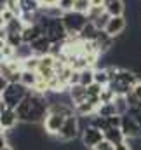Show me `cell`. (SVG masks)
I'll list each match as a JSON object with an SVG mask.
<instances>
[{
    "instance_id": "cell-4",
    "label": "cell",
    "mask_w": 141,
    "mask_h": 150,
    "mask_svg": "<svg viewBox=\"0 0 141 150\" xmlns=\"http://www.w3.org/2000/svg\"><path fill=\"white\" fill-rule=\"evenodd\" d=\"M63 25L68 32V35H78L82 32V28L89 23V16L78 11H68L63 14Z\"/></svg>"
},
{
    "instance_id": "cell-10",
    "label": "cell",
    "mask_w": 141,
    "mask_h": 150,
    "mask_svg": "<svg viewBox=\"0 0 141 150\" xmlns=\"http://www.w3.org/2000/svg\"><path fill=\"white\" fill-rule=\"evenodd\" d=\"M42 35H44V33H42V28H40L38 23H35V25H25V28H23V32H21L23 42H26V44L35 42L37 38H40Z\"/></svg>"
},
{
    "instance_id": "cell-34",
    "label": "cell",
    "mask_w": 141,
    "mask_h": 150,
    "mask_svg": "<svg viewBox=\"0 0 141 150\" xmlns=\"http://www.w3.org/2000/svg\"><path fill=\"white\" fill-rule=\"evenodd\" d=\"M115 150H134V149H133V145L129 143V140H124V142H120V143L115 145Z\"/></svg>"
},
{
    "instance_id": "cell-8",
    "label": "cell",
    "mask_w": 141,
    "mask_h": 150,
    "mask_svg": "<svg viewBox=\"0 0 141 150\" xmlns=\"http://www.w3.org/2000/svg\"><path fill=\"white\" fill-rule=\"evenodd\" d=\"M127 30V19L125 16H111L108 25L105 26V32L108 35H111L113 38H118L120 35H124V32Z\"/></svg>"
},
{
    "instance_id": "cell-17",
    "label": "cell",
    "mask_w": 141,
    "mask_h": 150,
    "mask_svg": "<svg viewBox=\"0 0 141 150\" xmlns=\"http://www.w3.org/2000/svg\"><path fill=\"white\" fill-rule=\"evenodd\" d=\"M98 35V28H96V25L92 23V21H89L84 28H82V32L78 33V38L82 40V42H85V40H94Z\"/></svg>"
},
{
    "instance_id": "cell-24",
    "label": "cell",
    "mask_w": 141,
    "mask_h": 150,
    "mask_svg": "<svg viewBox=\"0 0 141 150\" xmlns=\"http://www.w3.org/2000/svg\"><path fill=\"white\" fill-rule=\"evenodd\" d=\"M94 74H96V68H85L80 72V84L82 86H91L94 84Z\"/></svg>"
},
{
    "instance_id": "cell-39",
    "label": "cell",
    "mask_w": 141,
    "mask_h": 150,
    "mask_svg": "<svg viewBox=\"0 0 141 150\" xmlns=\"http://www.w3.org/2000/svg\"><path fill=\"white\" fill-rule=\"evenodd\" d=\"M7 84H9V82H7V80H5V79L0 75V91H2V93H4V89L7 87Z\"/></svg>"
},
{
    "instance_id": "cell-11",
    "label": "cell",
    "mask_w": 141,
    "mask_h": 150,
    "mask_svg": "<svg viewBox=\"0 0 141 150\" xmlns=\"http://www.w3.org/2000/svg\"><path fill=\"white\" fill-rule=\"evenodd\" d=\"M68 94H70L71 101H73V107L78 105V103H84L87 101V87L82 86V84H75L68 89Z\"/></svg>"
},
{
    "instance_id": "cell-38",
    "label": "cell",
    "mask_w": 141,
    "mask_h": 150,
    "mask_svg": "<svg viewBox=\"0 0 141 150\" xmlns=\"http://www.w3.org/2000/svg\"><path fill=\"white\" fill-rule=\"evenodd\" d=\"M105 0H91V7H105Z\"/></svg>"
},
{
    "instance_id": "cell-31",
    "label": "cell",
    "mask_w": 141,
    "mask_h": 150,
    "mask_svg": "<svg viewBox=\"0 0 141 150\" xmlns=\"http://www.w3.org/2000/svg\"><path fill=\"white\" fill-rule=\"evenodd\" d=\"M58 7L63 11V12H68L75 9V0H59L58 2Z\"/></svg>"
},
{
    "instance_id": "cell-25",
    "label": "cell",
    "mask_w": 141,
    "mask_h": 150,
    "mask_svg": "<svg viewBox=\"0 0 141 150\" xmlns=\"http://www.w3.org/2000/svg\"><path fill=\"white\" fill-rule=\"evenodd\" d=\"M40 67V56H30L28 59L23 61V70H32V72H38Z\"/></svg>"
},
{
    "instance_id": "cell-23",
    "label": "cell",
    "mask_w": 141,
    "mask_h": 150,
    "mask_svg": "<svg viewBox=\"0 0 141 150\" xmlns=\"http://www.w3.org/2000/svg\"><path fill=\"white\" fill-rule=\"evenodd\" d=\"M23 28H25V23L21 21V18H14V19H11V21L5 25L7 33H21Z\"/></svg>"
},
{
    "instance_id": "cell-18",
    "label": "cell",
    "mask_w": 141,
    "mask_h": 150,
    "mask_svg": "<svg viewBox=\"0 0 141 150\" xmlns=\"http://www.w3.org/2000/svg\"><path fill=\"white\" fill-rule=\"evenodd\" d=\"M96 113H98L99 117H105V119H108V117H113V115H118L113 101H111V103H101V105L98 107Z\"/></svg>"
},
{
    "instance_id": "cell-41",
    "label": "cell",
    "mask_w": 141,
    "mask_h": 150,
    "mask_svg": "<svg viewBox=\"0 0 141 150\" xmlns=\"http://www.w3.org/2000/svg\"><path fill=\"white\" fill-rule=\"evenodd\" d=\"M4 61V54H2V51H0V63Z\"/></svg>"
},
{
    "instance_id": "cell-42",
    "label": "cell",
    "mask_w": 141,
    "mask_h": 150,
    "mask_svg": "<svg viewBox=\"0 0 141 150\" xmlns=\"http://www.w3.org/2000/svg\"><path fill=\"white\" fill-rule=\"evenodd\" d=\"M0 133H4V127H2V122H0Z\"/></svg>"
},
{
    "instance_id": "cell-12",
    "label": "cell",
    "mask_w": 141,
    "mask_h": 150,
    "mask_svg": "<svg viewBox=\"0 0 141 150\" xmlns=\"http://www.w3.org/2000/svg\"><path fill=\"white\" fill-rule=\"evenodd\" d=\"M30 45H32L35 56H45V54H51V45H52V42L47 37L42 35L40 38H37L35 42H32Z\"/></svg>"
},
{
    "instance_id": "cell-43",
    "label": "cell",
    "mask_w": 141,
    "mask_h": 150,
    "mask_svg": "<svg viewBox=\"0 0 141 150\" xmlns=\"http://www.w3.org/2000/svg\"><path fill=\"white\" fill-rule=\"evenodd\" d=\"M0 28H2V26H0Z\"/></svg>"
},
{
    "instance_id": "cell-13",
    "label": "cell",
    "mask_w": 141,
    "mask_h": 150,
    "mask_svg": "<svg viewBox=\"0 0 141 150\" xmlns=\"http://www.w3.org/2000/svg\"><path fill=\"white\" fill-rule=\"evenodd\" d=\"M125 7V0H110L105 4V9L110 16H124Z\"/></svg>"
},
{
    "instance_id": "cell-33",
    "label": "cell",
    "mask_w": 141,
    "mask_h": 150,
    "mask_svg": "<svg viewBox=\"0 0 141 150\" xmlns=\"http://www.w3.org/2000/svg\"><path fill=\"white\" fill-rule=\"evenodd\" d=\"M94 150H115V145H113V143H110L108 140H103V142H101V143H99Z\"/></svg>"
},
{
    "instance_id": "cell-28",
    "label": "cell",
    "mask_w": 141,
    "mask_h": 150,
    "mask_svg": "<svg viewBox=\"0 0 141 150\" xmlns=\"http://www.w3.org/2000/svg\"><path fill=\"white\" fill-rule=\"evenodd\" d=\"M89 9H91V0H75V9L73 11H78V12L87 14Z\"/></svg>"
},
{
    "instance_id": "cell-21",
    "label": "cell",
    "mask_w": 141,
    "mask_h": 150,
    "mask_svg": "<svg viewBox=\"0 0 141 150\" xmlns=\"http://www.w3.org/2000/svg\"><path fill=\"white\" fill-rule=\"evenodd\" d=\"M113 103H115V108H117V113L118 115H125V113H129V110H131L125 96H115Z\"/></svg>"
},
{
    "instance_id": "cell-5",
    "label": "cell",
    "mask_w": 141,
    "mask_h": 150,
    "mask_svg": "<svg viewBox=\"0 0 141 150\" xmlns=\"http://www.w3.org/2000/svg\"><path fill=\"white\" fill-rule=\"evenodd\" d=\"M65 120H66V117H65L63 113L47 112L45 119H44V122H42L44 133H45V134H49V136H56V134L61 131V127H63Z\"/></svg>"
},
{
    "instance_id": "cell-9",
    "label": "cell",
    "mask_w": 141,
    "mask_h": 150,
    "mask_svg": "<svg viewBox=\"0 0 141 150\" xmlns=\"http://www.w3.org/2000/svg\"><path fill=\"white\" fill-rule=\"evenodd\" d=\"M0 122H2V127L4 131H14L18 126H19V117H18V112L14 108H4L0 112Z\"/></svg>"
},
{
    "instance_id": "cell-1",
    "label": "cell",
    "mask_w": 141,
    "mask_h": 150,
    "mask_svg": "<svg viewBox=\"0 0 141 150\" xmlns=\"http://www.w3.org/2000/svg\"><path fill=\"white\" fill-rule=\"evenodd\" d=\"M38 25L42 28V33L44 37H47L52 44L54 42H63L68 38V32L63 25V19L61 18H49L42 12L40 9V19H38Z\"/></svg>"
},
{
    "instance_id": "cell-7",
    "label": "cell",
    "mask_w": 141,
    "mask_h": 150,
    "mask_svg": "<svg viewBox=\"0 0 141 150\" xmlns=\"http://www.w3.org/2000/svg\"><path fill=\"white\" fill-rule=\"evenodd\" d=\"M120 129H122L124 136L129 138V140H138V138H141V124L131 115V113L122 115Z\"/></svg>"
},
{
    "instance_id": "cell-40",
    "label": "cell",
    "mask_w": 141,
    "mask_h": 150,
    "mask_svg": "<svg viewBox=\"0 0 141 150\" xmlns=\"http://www.w3.org/2000/svg\"><path fill=\"white\" fill-rule=\"evenodd\" d=\"M2 150H16V149H14V147H12V145H11V143H9V145H7V147H5V149H2Z\"/></svg>"
},
{
    "instance_id": "cell-22",
    "label": "cell",
    "mask_w": 141,
    "mask_h": 150,
    "mask_svg": "<svg viewBox=\"0 0 141 150\" xmlns=\"http://www.w3.org/2000/svg\"><path fill=\"white\" fill-rule=\"evenodd\" d=\"M94 82H96V84H99V86H103V87H106V86L111 82L108 70H106V68H96V74H94Z\"/></svg>"
},
{
    "instance_id": "cell-16",
    "label": "cell",
    "mask_w": 141,
    "mask_h": 150,
    "mask_svg": "<svg viewBox=\"0 0 141 150\" xmlns=\"http://www.w3.org/2000/svg\"><path fill=\"white\" fill-rule=\"evenodd\" d=\"M96 107L91 103V101H84V103H78V105H75V113L78 115V117H92L94 113H96Z\"/></svg>"
},
{
    "instance_id": "cell-30",
    "label": "cell",
    "mask_w": 141,
    "mask_h": 150,
    "mask_svg": "<svg viewBox=\"0 0 141 150\" xmlns=\"http://www.w3.org/2000/svg\"><path fill=\"white\" fill-rule=\"evenodd\" d=\"M106 9L105 7H91L89 9V12H87V16H89V21H94V19H98L103 12H105Z\"/></svg>"
},
{
    "instance_id": "cell-29",
    "label": "cell",
    "mask_w": 141,
    "mask_h": 150,
    "mask_svg": "<svg viewBox=\"0 0 141 150\" xmlns=\"http://www.w3.org/2000/svg\"><path fill=\"white\" fill-rule=\"evenodd\" d=\"M115 96H117V94L106 86L105 89H103V93H101V103H111V101L115 100Z\"/></svg>"
},
{
    "instance_id": "cell-26",
    "label": "cell",
    "mask_w": 141,
    "mask_h": 150,
    "mask_svg": "<svg viewBox=\"0 0 141 150\" xmlns=\"http://www.w3.org/2000/svg\"><path fill=\"white\" fill-rule=\"evenodd\" d=\"M110 18H111V16H110V14H108V12L105 11V12H103V14H101V16H99L98 19H94L92 23L96 25V28H98V30H105V26L108 25V21H110Z\"/></svg>"
},
{
    "instance_id": "cell-27",
    "label": "cell",
    "mask_w": 141,
    "mask_h": 150,
    "mask_svg": "<svg viewBox=\"0 0 141 150\" xmlns=\"http://www.w3.org/2000/svg\"><path fill=\"white\" fill-rule=\"evenodd\" d=\"M103 86H99V84H91V86H87V98H92V96H101V93H103Z\"/></svg>"
},
{
    "instance_id": "cell-32",
    "label": "cell",
    "mask_w": 141,
    "mask_h": 150,
    "mask_svg": "<svg viewBox=\"0 0 141 150\" xmlns=\"http://www.w3.org/2000/svg\"><path fill=\"white\" fill-rule=\"evenodd\" d=\"M2 54H4V59H12L16 56V49L9 44H5V47L2 49Z\"/></svg>"
},
{
    "instance_id": "cell-3",
    "label": "cell",
    "mask_w": 141,
    "mask_h": 150,
    "mask_svg": "<svg viewBox=\"0 0 141 150\" xmlns=\"http://www.w3.org/2000/svg\"><path fill=\"white\" fill-rule=\"evenodd\" d=\"M80 134H82V131H80L78 115H77V113H73V115H68V117H66V120H65V124H63L61 131H59L54 138H56L59 143H68V142L77 140Z\"/></svg>"
},
{
    "instance_id": "cell-35",
    "label": "cell",
    "mask_w": 141,
    "mask_h": 150,
    "mask_svg": "<svg viewBox=\"0 0 141 150\" xmlns=\"http://www.w3.org/2000/svg\"><path fill=\"white\" fill-rule=\"evenodd\" d=\"M9 145V136H7V133L4 131V133H0V150L5 149Z\"/></svg>"
},
{
    "instance_id": "cell-14",
    "label": "cell",
    "mask_w": 141,
    "mask_h": 150,
    "mask_svg": "<svg viewBox=\"0 0 141 150\" xmlns=\"http://www.w3.org/2000/svg\"><path fill=\"white\" fill-rule=\"evenodd\" d=\"M103 133H105V140H108L113 145H117V143H120V142L125 140V136H124V133H122L120 127H108Z\"/></svg>"
},
{
    "instance_id": "cell-6",
    "label": "cell",
    "mask_w": 141,
    "mask_h": 150,
    "mask_svg": "<svg viewBox=\"0 0 141 150\" xmlns=\"http://www.w3.org/2000/svg\"><path fill=\"white\" fill-rule=\"evenodd\" d=\"M80 140H82V145L85 147V150L87 149H96V147L105 140V133H103L101 129H98V127L89 126V127H85V129L82 131Z\"/></svg>"
},
{
    "instance_id": "cell-2",
    "label": "cell",
    "mask_w": 141,
    "mask_h": 150,
    "mask_svg": "<svg viewBox=\"0 0 141 150\" xmlns=\"http://www.w3.org/2000/svg\"><path fill=\"white\" fill-rule=\"evenodd\" d=\"M28 93H30V89H28L26 86H23L21 82H9L7 87H5L4 93H2L5 107L16 110V108L23 103V100L28 96Z\"/></svg>"
},
{
    "instance_id": "cell-36",
    "label": "cell",
    "mask_w": 141,
    "mask_h": 150,
    "mask_svg": "<svg viewBox=\"0 0 141 150\" xmlns=\"http://www.w3.org/2000/svg\"><path fill=\"white\" fill-rule=\"evenodd\" d=\"M133 93L136 94V98H138V100L141 101V80L138 82V84H136V86H134V87H133Z\"/></svg>"
},
{
    "instance_id": "cell-20",
    "label": "cell",
    "mask_w": 141,
    "mask_h": 150,
    "mask_svg": "<svg viewBox=\"0 0 141 150\" xmlns=\"http://www.w3.org/2000/svg\"><path fill=\"white\" fill-rule=\"evenodd\" d=\"M19 5L23 12H38L42 9L40 0H19Z\"/></svg>"
},
{
    "instance_id": "cell-19",
    "label": "cell",
    "mask_w": 141,
    "mask_h": 150,
    "mask_svg": "<svg viewBox=\"0 0 141 150\" xmlns=\"http://www.w3.org/2000/svg\"><path fill=\"white\" fill-rule=\"evenodd\" d=\"M30 56H33V49H32V45L30 44H21L18 49H16V59H19V61H25V59H28Z\"/></svg>"
},
{
    "instance_id": "cell-37",
    "label": "cell",
    "mask_w": 141,
    "mask_h": 150,
    "mask_svg": "<svg viewBox=\"0 0 141 150\" xmlns=\"http://www.w3.org/2000/svg\"><path fill=\"white\" fill-rule=\"evenodd\" d=\"M58 2H59V0H40L42 7H49V5H58Z\"/></svg>"
},
{
    "instance_id": "cell-15",
    "label": "cell",
    "mask_w": 141,
    "mask_h": 150,
    "mask_svg": "<svg viewBox=\"0 0 141 150\" xmlns=\"http://www.w3.org/2000/svg\"><path fill=\"white\" fill-rule=\"evenodd\" d=\"M23 86H26L28 89H35L37 82H38V72H32V70H23L21 72V80Z\"/></svg>"
}]
</instances>
